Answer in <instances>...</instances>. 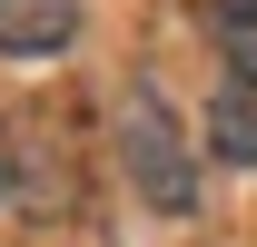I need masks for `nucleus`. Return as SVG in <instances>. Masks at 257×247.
<instances>
[{
    "label": "nucleus",
    "mask_w": 257,
    "mask_h": 247,
    "mask_svg": "<svg viewBox=\"0 0 257 247\" xmlns=\"http://www.w3.org/2000/svg\"><path fill=\"white\" fill-rule=\"evenodd\" d=\"M208 40L227 69H257V0H208Z\"/></svg>",
    "instance_id": "nucleus-4"
},
{
    "label": "nucleus",
    "mask_w": 257,
    "mask_h": 247,
    "mask_svg": "<svg viewBox=\"0 0 257 247\" xmlns=\"http://www.w3.org/2000/svg\"><path fill=\"white\" fill-rule=\"evenodd\" d=\"M208 158L218 168H257V69H227L208 89Z\"/></svg>",
    "instance_id": "nucleus-2"
},
{
    "label": "nucleus",
    "mask_w": 257,
    "mask_h": 247,
    "mask_svg": "<svg viewBox=\"0 0 257 247\" xmlns=\"http://www.w3.org/2000/svg\"><path fill=\"white\" fill-rule=\"evenodd\" d=\"M0 198H10V129H0Z\"/></svg>",
    "instance_id": "nucleus-5"
},
{
    "label": "nucleus",
    "mask_w": 257,
    "mask_h": 247,
    "mask_svg": "<svg viewBox=\"0 0 257 247\" xmlns=\"http://www.w3.org/2000/svg\"><path fill=\"white\" fill-rule=\"evenodd\" d=\"M79 40V0H0V50L10 60H50Z\"/></svg>",
    "instance_id": "nucleus-3"
},
{
    "label": "nucleus",
    "mask_w": 257,
    "mask_h": 247,
    "mask_svg": "<svg viewBox=\"0 0 257 247\" xmlns=\"http://www.w3.org/2000/svg\"><path fill=\"white\" fill-rule=\"evenodd\" d=\"M119 158H128V188H139L159 217L198 208V149H188L178 109H168L149 79H128V99H119Z\"/></svg>",
    "instance_id": "nucleus-1"
}]
</instances>
